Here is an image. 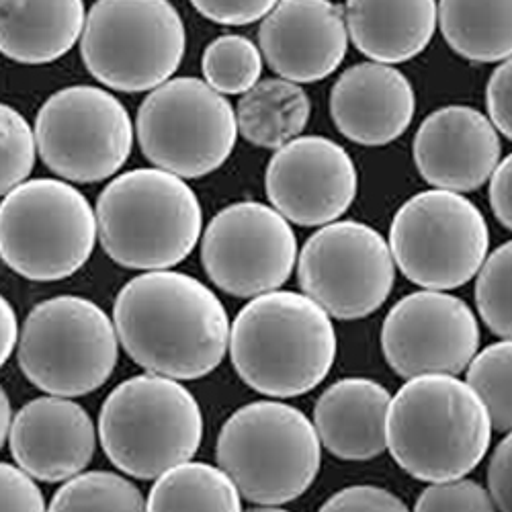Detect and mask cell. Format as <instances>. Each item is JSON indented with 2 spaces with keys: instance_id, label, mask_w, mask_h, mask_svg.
<instances>
[{
  "instance_id": "obj_20",
  "label": "cell",
  "mask_w": 512,
  "mask_h": 512,
  "mask_svg": "<svg viewBox=\"0 0 512 512\" xmlns=\"http://www.w3.org/2000/svg\"><path fill=\"white\" fill-rule=\"evenodd\" d=\"M416 95L410 80L394 66L363 62L338 76L330 91V117L336 130L361 146H386L412 123Z\"/></svg>"
},
{
  "instance_id": "obj_7",
  "label": "cell",
  "mask_w": 512,
  "mask_h": 512,
  "mask_svg": "<svg viewBox=\"0 0 512 512\" xmlns=\"http://www.w3.org/2000/svg\"><path fill=\"white\" fill-rule=\"evenodd\" d=\"M97 242V216L78 189L31 179L0 203V259L29 281H60L80 271Z\"/></svg>"
},
{
  "instance_id": "obj_9",
  "label": "cell",
  "mask_w": 512,
  "mask_h": 512,
  "mask_svg": "<svg viewBox=\"0 0 512 512\" xmlns=\"http://www.w3.org/2000/svg\"><path fill=\"white\" fill-rule=\"evenodd\" d=\"M19 367L50 396H87L111 377L119 338L111 318L87 297L58 295L37 304L19 332Z\"/></svg>"
},
{
  "instance_id": "obj_22",
  "label": "cell",
  "mask_w": 512,
  "mask_h": 512,
  "mask_svg": "<svg viewBox=\"0 0 512 512\" xmlns=\"http://www.w3.org/2000/svg\"><path fill=\"white\" fill-rule=\"evenodd\" d=\"M355 48L379 64H402L426 50L439 23L437 0H347Z\"/></svg>"
},
{
  "instance_id": "obj_4",
  "label": "cell",
  "mask_w": 512,
  "mask_h": 512,
  "mask_svg": "<svg viewBox=\"0 0 512 512\" xmlns=\"http://www.w3.org/2000/svg\"><path fill=\"white\" fill-rule=\"evenodd\" d=\"M95 216L109 259L138 271L183 263L203 228L195 191L162 168H136L113 179L99 195Z\"/></svg>"
},
{
  "instance_id": "obj_36",
  "label": "cell",
  "mask_w": 512,
  "mask_h": 512,
  "mask_svg": "<svg viewBox=\"0 0 512 512\" xmlns=\"http://www.w3.org/2000/svg\"><path fill=\"white\" fill-rule=\"evenodd\" d=\"M486 103L496 130L512 140V56L492 72L486 89Z\"/></svg>"
},
{
  "instance_id": "obj_16",
  "label": "cell",
  "mask_w": 512,
  "mask_h": 512,
  "mask_svg": "<svg viewBox=\"0 0 512 512\" xmlns=\"http://www.w3.org/2000/svg\"><path fill=\"white\" fill-rule=\"evenodd\" d=\"M265 187L287 222L312 228L332 224L349 211L359 177L343 146L322 136H304L275 152Z\"/></svg>"
},
{
  "instance_id": "obj_28",
  "label": "cell",
  "mask_w": 512,
  "mask_h": 512,
  "mask_svg": "<svg viewBox=\"0 0 512 512\" xmlns=\"http://www.w3.org/2000/svg\"><path fill=\"white\" fill-rule=\"evenodd\" d=\"M205 82L220 95H244L261 78L263 56L244 35L228 33L213 39L201 60Z\"/></svg>"
},
{
  "instance_id": "obj_8",
  "label": "cell",
  "mask_w": 512,
  "mask_h": 512,
  "mask_svg": "<svg viewBox=\"0 0 512 512\" xmlns=\"http://www.w3.org/2000/svg\"><path fill=\"white\" fill-rule=\"evenodd\" d=\"M185 48V23L168 0H97L80 41L84 66L119 93L158 89L179 70Z\"/></svg>"
},
{
  "instance_id": "obj_30",
  "label": "cell",
  "mask_w": 512,
  "mask_h": 512,
  "mask_svg": "<svg viewBox=\"0 0 512 512\" xmlns=\"http://www.w3.org/2000/svg\"><path fill=\"white\" fill-rule=\"evenodd\" d=\"M476 306L494 334L512 340V240L484 261L476 281Z\"/></svg>"
},
{
  "instance_id": "obj_3",
  "label": "cell",
  "mask_w": 512,
  "mask_h": 512,
  "mask_svg": "<svg viewBox=\"0 0 512 512\" xmlns=\"http://www.w3.org/2000/svg\"><path fill=\"white\" fill-rule=\"evenodd\" d=\"M492 420L467 381L455 375L408 379L392 398L388 449L420 482H451L474 472L488 453Z\"/></svg>"
},
{
  "instance_id": "obj_15",
  "label": "cell",
  "mask_w": 512,
  "mask_h": 512,
  "mask_svg": "<svg viewBox=\"0 0 512 512\" xmlns=\"http://www.w3.org/2000/svg\"><path fill=\"white\" fill-rule=\"evenodd\" d=\"M388 365L404 379L457 375L480 349V326L459 297L424 289L410 293L390 310L381 328Z\"/></svg>"
},
{
  "instance_id": "obj_26",
  "label": "cell",
  "mask_w": 512,
  "mask_h": 512,
  "mask_svg": "<svg viewBox=\"0 0 512 512\" xmlns=\"http://www.w3.org/2000/svg\"><path fill=\"white\" fill-rule=\"evenodd\" d=\"M148 512H242L240 492L222 467L187 461L156 478Z\"/></svg>"
},
{
  "instance_id": "obj_6",
  "label": "cell",
  "mask_w": 512,
  "mask_h": 512,
  "mask_svg": "<svg viewBox=\"0 0 512 512\" xmlns=\"http://www.w3.org/2000/svg\"><path fill=\"white\" fill-rule=\"evenodd\" d=\"M216 455L240 496L279 506L300 498L316 482L322 443L302 410L263 400L238 408L224 422Z\"/></svg>"
},
{
  "instance_id": "obj_33",
  "label": "cell",
  "mask_w": 512,
  "mask_h": 512,
  "mask_svg": "<svg viewBox=\"0 0 512 512\" xmlns=\"http://www.w3.org/2000/svg\"><path fill=\"white\" fill-rule=\"evenodd\" d=\"M318 512H410L406 502L379 486H351L330 496Z\"/></svg>"
},
{
  "instance_id": "obj_5",
  "label": "cell",
  "mask_w": 512,
  "mask_h": 512,
  "mask_svg": "<svg viewBox=\"0 0 512 512\" xmlns=\"http://www.w3.org/2000/svg\"><path fill=\"white\" fill-rule=\"evenodd\" d=\"M99 439L123 474L156 480L199 451L203 414L183 383L144 373L125 379L107 396L99 414Z\"/></svg>"
},
{
  "instance_id": "obj_1",
  "label": "cell",
  "mask_w": 512,
  "mask_h": 512,
  "mask_svg": "<svg viewBox=\"0 0 512 512\" xmlns=\"http://www.w3.org/2000/svg\"><path fill=\"white\" fill-rule=\"evenodd\" d=\"M113 322L140 367L177 381L209 375L230 349L232 326L218 295L177 271H148L125 283Z\"/></svg>"
},
{
  "instance_id": "obj_35",
  "label": "cell",
  "mask_w": 512,
  "mask_h": 512,
  "mask_svg": "<svg viewBox=\"0 0 512 512\" xmlns=\"http://www.w3.org/2000/svg\"><path fill=\"white\" fill-rule=\"evenodd\" d=\"M277 3L279 0H191L205 19L234 27L265 19Z\"/></svg>"
},
{
  "instance_id": "obj_24",
  "label": "cell",
  "mask_w": 512,
  "mask_h": 512,
  "mask_svg": "<svg viewBox=\"0 0 512 512\" xmlns=\"http://www.w3.org/2000/svg\"><path fill=\"white\" fill-rule=\"evenodd\" d=\"M310 113V99L297 82L285 78L259 80L238 101V132L252 146L279 150L300 138Z\"/></svg>"
},
{
  "instance_id": "obj_19",
  "label": "cell",
  "mask_w": 512,
  "mask_h": 512,
  "mask_svg": "<svg viewBox=\"0 0 512 512\" xmlns=\"http://www.w3.org/2000/svg\"><path fill=\"white\" fill-rule=\"evenodd\" d=\"M11 455L33 480L64 482L95 455L97 431L80 404L60 396L27 402L11 422Z\"/></svg>"
},
{
  "instance_id": "obj_34",
  "label": "cell",
  "mask_w": 512,
  "mask_h": 512,
  "mask_svg": "<svg viewBox=\"0 0 512 512\" xmlns=\"http://www.w3.org/2000/svg\"><path fill=\"white\" fill-rule=\"evenodd\" d=\"M0 512H48L35 480L21 467L0 461Z\"/></svg>"
},
{
  "instance_id": "obj_17",
  "label": "cell",
  "mask_w": 512,
  "mask_h": 512,
  "mask_svg": "<svg viewBox=\"0 0 512 512\" xmlns=\"http://www.w3.org/2000/svg\"><path fill=\"white\" fill-rule=\"evenodd\" d=\"M259 46L281 78L324 80L347 56L345 9L332 0H279L261 23Z\"/></svg>"
},
{
  "instance_id": "obj_23",
  "label": "cell",
  "mask_w": 512,
  "mask_h": 512,
  "mask_svg": "<svg viewBox=\"0 0 512 512\" xmlns=\"http://www.w3.org/2000/svg\"><path fill=\"white\" fill-rule=\"evenodd\" d=\"M84 23V0H0V54L50 64L74 48Z\"/></svg>"
},
{
  "instance_id": "obj_38",
  "label": "cell",
  "mask_w": 512,
  "mask_h": 512,
  "mask_svg": "<svg viewBox=\"0 0 512 512\" xmlns=\"http://www.w3.org/2000/svg\"><path fill=\"white\" fill-rule=\"evenodd\" d=\"M490 205L498 222L512 230V154L498 162L490 177Z\"/></svg>"
},
{
  "instance_id": "obj_32",
  "label": "cell",
  "mask_w": 512,
  "mask_h": 512,
  "mask_svg": "<svg viewBox=\"0 0 512 512\" xmlns=\"http://www.w3.org/2000/svg\"><path fill=\"white\" fill-rule=\"evenodd\" d=\"M414 512H496V504L478 482L461 478L431 484L418 496Z\"/></svg>"
},
{
  "instance_id": "obj_21",
  "label": "cell",
  "mask_w": 512,
  "mask_h": 512,
  "mask_svg": "<svg viewBox=\"0 0 512 512\" xmlns=\"http://www.w3.org/2000/svg\"><path fill=\"white\" fill-rule=\"evenodd\" d=\"M390 404V392L373 379L334 381L314 406L320 443L338 459H375L388 449Z\"/></svg>"
},
{
  "instance_id": "obj_10",
  "label": "cell",
  "mask_w": 512,
  "mask_h": 512,
  "mask_svg": "<svg viewBox=\"0 0 512 512\" xmlns=\"http://www.w3.org/2000/svg\"><path fill=\"white\" fill-rule=\"evenodd\" d=\"M482 211L461 193L431 189L410 197L392 220L390 250L404 277L449 291L472 281L488 256Z\"/></svg>"
},
{
  "instance_id": "obj_13",
  "label": "cell",
  "mask_w": 512,
  "mask_h": 512,
  "mask_svg": "<svg viewBox=\"0 0 512 512\" xmlns=\"http://www.w3.org/2000/svg\"><path fill=\"white\" fill-rule=\"evenodd\" d=\"M297 279L328 316L359 320L386 304L396 263L386 238L371 226L353 220L332 222L304 244Z\"/></svg>"
},
{
  "instance_id": "obj_25",
  "label": "cell",
  "mask_w": 512,
  "mask_h": 512,
  "mask_svg": "<svg viewBox=\"0 0 512 512\" xmlns=\"http://www.w3.org/2000/svg\"><path fill=\"white\" fill-rule=\"evenodd\" d=\"M439 27L449 48L469 62L512 56V0H439Z\"/></svg>"
},
{
  "instance_id": "obj_37",
  "label": "cell",
  "mask_w": 512,
  "mask_h": 512,
  "mask_svg": "<svg viewBox=\"0 0 512 512\" xmlns=\"http://www.w3.org/2000/svg\"><path fill=\"white\" fill-rule=\"evenodd\" d=\"M488 492L498 512H512V431L492 453L488 465Z\"/></svg>"
},
{
  "instance_id": "obj_18",
  "label": "cell",
  "mask_w": 512,
  "mask_h": 512,
  "mask_svg": "<svg viewBox=\"0 0 512 512\" xmlns=\"http://www.w3.org/2000/svg\"><path fill=\"white\" fill-rule=\"evenodd\" d=\"M500 152L494 123L465 105H449L426 117L412 148L422 179L453 193L480 189L496 170Z\"/></svg>"
},
{
  "instance_id": "obj_27",
  "label": "cell",
  "mask_w": 512,
  "mask_h": 512,
  "mask_svg": "<svg viewBox=\"0 0 512 512\" xmlns=\"http://www.w3.org/2000/svg\"><path fill=\"white\" fill-rule=\"evenodd\" d=\"M48 512H148L138 486L113 472H87L64 482Z\"/></svg>"
},
{
  "instance_id": "obj_29",
  "label": "cell",
  "mask_w": 512,
  "mask_h": 512,
  "mask_svg": "<svg viewBox=\"0 0 512 512\" xmlns=\"http://www.w3.org/2000/svg\"><path fill=\"white\" fill-rule=\"evenodd\" d=\"M467 383L484 402L492 429L512 431V340L486 347L467 367Z\"/></svg>"
},
{
  "instance_id": "obj_41",
  "label": "cell",
  "mask_w": 512,
  "mask_h": 512,
  "mask_svg": "<svg viewBox=\"0 0 512 512\" xmlns=\"http://www.w3.org/2000/svg\"><path fill=\"white\" fill-rule=\"evenodd\" d=\"M246 512H287V510L277 508V506H259V508H250Z\"/></svg>"
},
{
  "instance_id": "obj_40",
  "label": "cell",
  "mask_w": 512,
  "mask_h": 512,
  "mask_svg": "<svg viewBox=\"0 0 512 512\" xmlns=\"http://www.w3.org/2000/svg\"><path fill=\"white\" fill-rule=\"evenodd\" d=\"M11 402H9V396L5 392V388L0 386V449H3L7 437H9V431H11Z\"/></svg>"
},
{
  "instance_id": "obj_11",
  "label": "cell",
  "mask_w": 512,
  "mask_h": 512,
  "mask_svg": "<svg viewBox=\"0 0 512 512\" xmlns=\"http://www.w3.org/2000/svg\"><path fill=\"white\" fill-rule=\"evenodd\" d=\"M136 132L142 154L181 179H201L232 154L238 121L230 101L191 76L160 84L140 105Z\"/></svg>"
},
{
  "instance_id": "obj_31",
  "label": "cell",
  "mask_w": 512,
  "mask_h": 512,
  "mask_svg": "<svg viewBox=\"0 0 512 512\" xmlns=\"http://www.w3.org/2000/svg\"><path fill=\"white\" fill-rule=\"evenodd\" d=\"M35 132L11 105L0 103V197L25 183L35 166Z\"/></svg>"
},
{
  "instance_id": "obj_39",
  "label": "cell",
  "mask_w": 512,
  "mask_h": 512,
  "mask_svg": "<svg viewBox=\"0 0 512 512\" xmlns=\"http://www.w3.org/2000/svg\"><path fill=\"white\" fill-rule=\"evenodd\" d=\"M19 343V322L13 306L0 295V367L13 355Z\"/></svg>"
},
{
  "instance_id": "obj_14",
  "label": "cell",
  "mask_w": 512,
  "mask_h": 512,
  "mask_svg": "<svg viewBox=\"0 0 512 512\" xmlns=\"http://www.w3.org/2000/svg\"><path fill=\"white\" fill-rule=\"evenodd\" d=\"M207 277L234 297L277 291L297 263V238L275 207L240 201L209 222L201 242Z\"/></svg>"
},
{
  "instance_id": "obj_12",
  "label": "cell",
  "mask_w": 512,
  "mask_h": 512,
  "mask_svg": "<svg viewBox=\"0 0 512 512\" xmlns=\"http://www.w3.org/2000/svg\"><path fill=\"white\" fill-rule=\"evenodd\" d=\"M35 142L54 175L72 183H99L111 179L130 158L134 123L117 97L78 84L41 105Z\"/></svg>"
},
{
  "instance_id": "obj_2",
  "label": "cell",
  "mask_w": 512,
  "mask_h": 512,
  "mask_svg": "<svg viewBox=\"0 0 512 512\" xmlns=\"http://www.w3.org/2000/svg\"><path fill=\"white\" fill-rule=\"evenodd\" d=\"M230 357L248 388L269 398H295L326 379L336 359L330 316L306 293L271 291L238 312Z\"/></svg>"
}]
</instances>
